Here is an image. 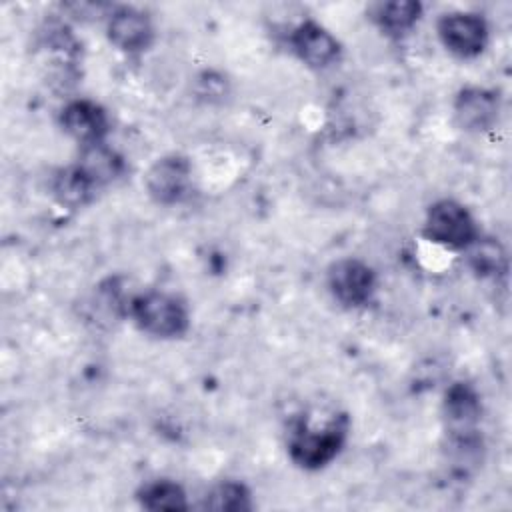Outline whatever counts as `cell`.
Segmentation results:
<instances>
[{
	"label": "cell",
	"mask_w": 512,
	"mask_h": 512,
	"mask_svg": "<svg viewBox=\"0 0 512 512\" xmlns=\"http://www.w3.org/2000/svg\"><path fill=\"white\" fill-rule=\"evenodd\" d=\"M436 32L442 46L464 60L480 56L490 40V28L484 16L466 10L442 14L438 18Z\"/></svg>",
	"instance_id": "5b68a950"
},
{
	"label": "cell",
	"mask_w": 512,
	"mask_h": 512,
	"mask_svg": "<svg viewBox=\"0 0 512 512\" xmlns=\"http://www.w3.org/2000/svg\"><path fill=\"white\" fill-rule=\"evenodd\" d=\"M442 418L448 438L478 436V424L482 418V402L478 392L466 382L452 384L444 394Z\"/></svg>",
	"instance_id": "9c48e42d"
},
{
	"label": "cell",
	"mask_w": 512,
	"mask_h": 512,
	"mask_svg": "<svg viewBox=\"0 0 512 512\" xmlns=\"http://www.w3.org/2000/svg\"><path fill=\"white\" fill-rule=\"evenodd\" d=\"M50 190H52V196L58 200V204L70 210H78L88 206L100 188L76 164H72V166L60 168L52 176Z\"/></svg>",
	"instance_id": "4fadbf2b"
},
{
	"label": "cell",
	"mask_w": 512,
	"mask_h": 512,
	"mask_svg": "<svg viewBox=\"0 0 512 512\" xmlns=\"http://www.w3.org/2000/svg\"><path fill=\"white\" fill-rule=\"evenodd\" d=\"M136 498L142 508L154 510V512H160V510L178 512V510L190 508L186 490L178 482L168 478H156L142 484L140 490L136 492Z\"/></svg>",
	"instance_id": "9a60e30c"
},
{
	"label": "cell",
	"mask_w": 512,
	"mask_h": 512,
	"mask_svg": "<svg viewBox=\"0 0 512 512\" xmlns=\"http://www.w3.org/2000/svg\"><path fill=\"white\" fill-rule=\"evenodd\" d=\"M106 36L124 54H140L154 42L150 16L134 6H118L106 16Z\"/></svg>",
	"instance_id": "ba28073f"
},
{
	"label": "cell",
	"mask_w": 512,
	"mask_h": 512,
	"mask_svg": "<svg viewBox=\"0 0 512 512\" xmlns=\"http://www.w3.org/2000/svg\"><path fill=\"white\" fill-rule=\"evenodd\" d=\"M424 236L438 246L466 250L480 234L470 210L456 200L444 198L428 206L424 218Z\"/></svg>",
	"instance_id": "3957f363"
},
{
	"label": "cell",
	"mask_w": 512,
	"mask_h": 512,
	"mask_svg": "<svg viewBox=\"0 0 512 512\" xmlns=\"http://www.w3.org/2000/svg\"><path fill=\"white\" fill-rule=\"evenodd\" d=\"M456 124L466 132H486L494 128L500 114V98L484 86L462 88L452 104Z\"/></svg>",
	"instance_id": "8fae6325"
},
{
	"label": "cell",
	"mask_w": 512,
	"mask_h": 512,
	"mask_svg": "<svg viewBox=\"0 0 512 512\" xmlns=\"http://www.w3.org/2000/svg\"><path fill=\"white\" fill-rule=\"evenodd\" d=\"M348 430L350 422L346 414H306L290 432V460L304 470H320L328 466L342 452Z\"/></svg>",
	"instance_id": "6da1fadb"
},
{
	"label": "cell",
	"mask_w": 512,
	"mask_h": 512,
	"mask_svg": "<svg viewBox=\"0 0 512 512\" xmlns=\"http://www.w3.org/2000/svg\"><path fill=\"white\" fill-rule=\"evenodd\" d=\"M60 126L80 146H86L106 140L110 132V116L98 102L78 98L70 100L60 110Z\"/></svg>",
	"instance_id": "30bf717a"
},
{
	"label": "cell",
	"mask_w": 512,
	"mask_h": 512,
	"mask_svg": "<svg viewBox=\"0 0 512 512\" xmlns=\"http://www.w3.org/2000/svg\"><path fill=\"white\" fill-rule=\"evenodd\" d=\"M144 188L156 204H180L192 190L190 160L182 154H166L156 158L144 174Z\"/></svg>",
	"instance_id": "8992f818"
},
{
	"label": "cell",
	"mask_w": 512,
	"mask_h": 512,
	"mask_svg": "<svg viewBox=\"0 0 512 512\" xmlns=\"http://www.w3.org/2000/svg\"><path fill=\"white\" fill-rule=\"evenodd\" d=\"M98 188L116 182L126 172L124 156L104 142L80 146L78 160L74 162Z\"/></svg>",
	"instance_id": "7c38bea8"
},
{
	"label": "cell",
	"mask_w": 512,
	"mask_h": 512,
	"mask_svg": "<svg viewBox=\"0 0 512 512\" xmlns=\"http://www.w3.org/2000/svg\"><path fill=\"white\" fill-rule=\"evenodd\" d=\"M422 16V4L412 0L376 2L370 8V20L388 36L408 34Z\"/></svg>",
	"instance_id": "5bb4252c"
},
{
	"label": "cell",
	"mask_w": 512,
	"mask_h": 512,
	"mask_svg": "<svg viewBox=\"0 0 512 512\" xmlns=\"http://www.w3.org/2000/svg\"><path fill=\"white\" fill-rule=\"evenodd\" d=\"M326 284L336 302L346 308L366 306L376 292V272L360 258L334 260L326 270Z\"/></svg>",
	"instance_id": "277c9868"
},
{
	"label": "cell",
	"mask_w": 512,
	"mask_h": 512,
	"mask_svg": "<svg viewBox=\"0 0 512 512\" xmlns=\"http://www.w3.org/2000/svg\"><path fill=\"white\" fill-rule=\"evenodd\" d=\"M290 46L298 60L314 70L330 68L342 56V46L336 36L312 18L298 22L290 30Z\"/></svg>",
	"instance_id": "52a82bcc"
},
{
	"label": "cell",
	"mask_w": 512,
	"mask_h": 512,
	"mask_svg": "<svg viewBox=\"0 0 512 512\" xmlns=\"http://www.w3.org/2000/svg\"><path fill=\"white\" fill-rule=\"evenodd\" d=\"M126 314L136 328L152 338H180L190 328V312L186 304L162 290H146L126 300Z\"/></svg>",
	"instance_id": "7a4b0ae2"
},
{
	"label": "cell",
	"mask_w": 512,
	"mask_h": 512,
	"mask_svg": "<svg viewBox=\"0 0 512 512\" xmlns=\"http://www.w3.org/2000/svg\"><path fill=\"white\" fill-rule=\"evenodd\" d=\"M204 508L224 510V512H242L252 510V492L244 482L222 480L204 496Z\"/></svg>",
	"instance_id": "e0dca14e"
},
{
	"label": "cell",
	"mask_w": 512,
	"mask_h": 512,
	"mask_svg": "<svg viewBox=\"0 0 512 512\" xmlns=\"http://www.w3.org/2000/svg\"><path fill=\"white\" fill-rule=\"evenodd\" d=\"M468 266L478 278H500L508 270V256L498 240L478 236L468 248Z\"/></svg>",
	"instance_id": "2e32d148"
}]
</instances>
